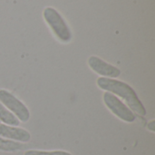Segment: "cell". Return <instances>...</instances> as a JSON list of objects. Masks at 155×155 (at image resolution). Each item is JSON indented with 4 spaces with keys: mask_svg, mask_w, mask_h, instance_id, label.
<instances>
[{
    "mask_svg": "<svg viewBox=\"0 0 155 155\" xmlns=\"http://www.w3.org/2000/svg\"><path fill=\"white\" fill-rule=\"evenodd\" d=\"M97 85L104 91H107L113 94H116L119 97L123 98L130 107V109L136 114L145 116L146 109L143 106V103L139 99L137 94L126 83L114 80L107 77H100L97 79Z\"/></svg>",
    "mask_w": 155,
    "mask_h": 155,
    "instance_id": "1",
    "label": "cell"
},
{
    "mask_svg": "<svg viewBox=\"0 0 155 155\" xmlns=\"http://www.w3.org/2000/svg\"><path fill=\"white\" fill-rule=\"evenodd\" d=\"M43 15L45 20L49 25L57 38L64 43L70 42L72 39V34L62 15L53 7L45 8Z\"/></svg>",
    "mask_w": 155,
    "mask_h": 155,
    "instance_id": "2",
    "label": "cell"
},
{
    "mask_svg": "<svg viewBox=\"0 0 155 155\" xmlns=\"http://www.w3.org/2000/svg\"><path fill=\"white\" fill-rule=\"evenodd\" d=\"M0 103L7 110H9L19 121L25 123L29 120L30 113L27 107L8 91L0 89Z\"/></svg>",
    "mask_w": 155,
    "mask_h": 155,
    "instance_id": "3",
    "label": "cell"
},
{
    "mask_svg": "<svg viewBox=\"0 0 155 155\" xmlns=\"http://www.w3.org/2000/svg\"><path fill=\"white\" fill-rule=\"evenodd\" d=\"M104 102L108 109L118 118L126 122V123H133L135 121V115L134 112L126 106L117 96L114 94L106 92L103 96Z\"/></svg>",
    "mask_w": 155,
    "mask_h": 155,
    "instance_id": "4",
    "label": "cell"
},
{
    "mask_svg": "<svg viewBox=\"0 0 155 155\" xmlns=\"http://www.w3.org/2000/svg\"><path fill=\"white\" fill-rule=\"evenodd\" d=\"M88 64L93 71L102 75L103 77L114 79V78L119 77V75L121 74L120 69L106 63L100 57H97L94 55L90 56L88 58Z\"/></svg>",
    "mask_w": 155,
    "mask_h": 155,
    "instance_id": "5",
    "label": "cell"
},
{
    "mask_svg": "<svg viewBox=\"0 0 155 155\" xmlns=\"http://www.w3.org/2000/svg\"><path fill=\"white\" fill-rule=\"evenodd\" d=\"M0 136L22 143H27L31 139V135L26 130L4 124H0Z\"/></svg>",
    "mask_w": 155,
    "mask_h": 155,
    "instance_id": "6",
    "label": "cell"
},
{
    "mask_svg": "<svg viewBox=\"0 0 155 155\" xmlns=\"http://www.w3.org/2000/svg\"><path fill=\"white\" fill-rule=\"evenodd\" d=\"M0 121L6 125L18 126L19 120L0 103Z\"/></svg>",
    "mask_w": 155,
    "mask_h": 155,
    "instance_id": "7",
    "label": "cell"
},
{
    "mask_svg": "<svg viewBox=\"0 0 155 155\" xmlns=\"http://www.w3.org/2000/svg\"><path fill=\"white\" fill-rule=\"evenodd\" d=\"M22 149V144L12 141V140H6V139H3L0 137V151L3 152H8V153H13V152H16Z\"/></svg>",
    "mask_w": 155,
    "mask_h": 155,
    "instance_id": "8",
    "label": "cell"
},
{
    "mask_svg": "<svg viewBox=\"0 0 155 155\" xmlns=\"http://www.w3.org/2000/svg\"><path fill=\"white\" fill-rule=\"evenodd\" d=\"M24 155H72L71 153L64 151H53V152H45V151H36L29 150L26 151Z\"/></svg>",
    "mask_w": 155,
    "mask_h": 155,
    "instance_id": "9",
    "label": "cell"
},
{
    "mask_svg": "<svg viewBox=\"0 0 155 155\" xmlns=\"http://www.w3.org/2000/svg\"><path fill=\"white\" fill-rule=\"evenodd\" d=\"M147 128L151 131V132H155V121L153 120L152 122H150L147 125Z\"/></svg>",
    "mask_w": 155,
    "mask_h": 155,
    "instance_id": "10",
    "label": "cell"
}]
</instances>
